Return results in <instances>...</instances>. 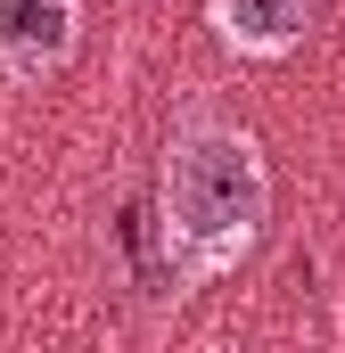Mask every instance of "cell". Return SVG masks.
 Returning a JSON list of instances; mask_svg holds the SVG:
<instances>
[{"instance_id":"cell-3","label":"cell","mask_w":345,"mask_h":353,"mask_svg":"<svg viewBox=\"0 0 345 353\" xmlns=\"http://www.w3.org/2000/svg\"><path fill=\"white\" fill-rule=\"evenodd\" d=\"M321 0H214V33L239 50V58H288L304 41Z\"/></svg>"},{"instance_id":"cell-1","label":"cell","mask_w":345,"mask_h":353,"mask_svg":"<svg viewBox=\"0 0 345 353\" xmlns=\"http://www.w3.org/2000/svg\"><path fill=\"white\" fill-rule=\"evenodd\" d=\"M271 222V173L263 148L239 123H189L165 148L157 181V239L181 279H214V271L247 263Z\"/></svg>"},{"instance_id":"cell-2","label":"cell","mask_w":345,"mask_h":353,"mask_svg":"<svg viewBox=\"0 0 345 353\" xmlns=\"http://www.w3.org/2000/svg\"><path fill=\"white\" fill-rule=\"evenodd\" d=\"M75 0H0V74L8 83H50L75 58Z\"/></svg>"}]
</instances>
